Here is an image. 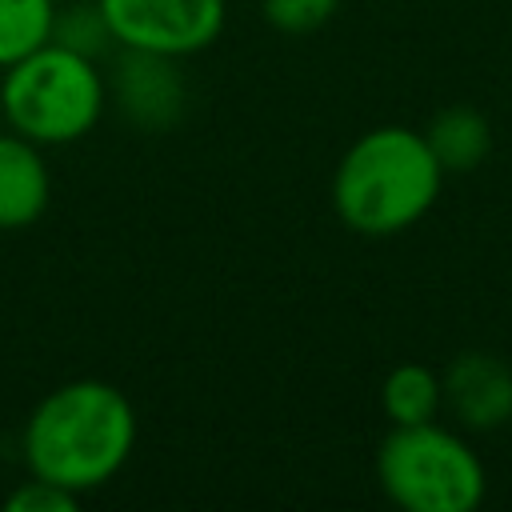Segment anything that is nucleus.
I'll use <instances>...</instances> for the list:
<instances>
[{
  "label": "nucleus",
  "mask_w": 512,
  "mask_h": 512,
  "mask_svg": "<svg viewBox=\"0 0 512 512\" xmlns=\"http://www.w3.org/2000/svg\"><path fill=\"white\" fill-rule=\"evenodd\" d=\"M136 444V408L108 380H72L48 392L24 428V460L76 496L108 484Z\"/></svg>",
  "instance_id": "f257e3e1"
},
{
  "label": "nucleus",
  "mask_w": 512,
  "mask_h": 512,
  "mask_svg": "<svg viewBox=\"0 0 512 512\" xmlns=\"http://www.w3.org/2000/svg\"><path fill=\"white\" fill-rule=\"evenodd\" d=\"M56 0H0V68L48 44Z\"/></svg>",
  "instance_id": "9b49d317"
},
{
  "label": "nucleus",
  "mask_w": 512,
  "mask_h": 512,
  "mask_svg": "<svg viewBox=\"0 0 512 512\" xmlns=\"http://www.w3.org/2000/svg\"><path fill=\"white\" fill-rule=\"evenodd\" d=\"M424 140L444 172H472L492 152V124L484 112H476L468 104H452L428 120Z\"/></svg>",
  "instance_id": "1a4fd4ad"
},
{
  "label": "nucleus",
  "mask_w": 512,
  "mask_h": 512,
  "mask_svg": "<svg viewBox=\"0 0 512 512\" xmlns=\"http://www.w3.org/2000/svg\"><path fill=\"white\" fill-rule=\"evenodd\" d=\"M104 92L144 132H164L184 112V76L176 68V56L124 48L112 64V80Z\"/></svg>",
  "instance_id": "423d86ee"
},
{
  "label": "nucleus",
  "mask_w": 512,
  "mask_h": 512,
  "mask_svg": "<svg viewBox=\"0 0 512 512\" xmlns=\"http://www.w3.org/2000/svg\"><path fill=\"white\" fill-rule=\"evenodd\" d=\"M104 80L96 60L60 44H40L4 68L0 108L12 132L32 144H72L88 136L104 112Z\"/></svg>",
  "instance_id": "7ed1b4c3"
},
{
  "label": "nucleus",
  "mask_w": 512,
  "mask_h": 512,
  "mask_svg": "<svg viewBox=\"0 0 512 512\" xmlns=\"http://www.w3.org/2000/svg\"><path fill=\"white\" fill-rule=\"evenodd\" d=\"M444 408L468 432L512 424V368L492 352H460L444 372Z\"/></svg>",
  "instance_id": "0eeeda50"
},
{
  "label": "nucleus",
  "mask_w": 512,
  "mask_h": 512,
  "mask_svg": "<svg viewBox=\"0 0 512 512\" xmlns=\"http://www.w3.org/2000/svg\"><path fill=\"white\" fill-rule=\"evenodd\" d=\"M4 504H8V512H76L80 496L60 488V484H52V480H44V476H32Z\"/></svg>",
  "instance_id": "4468645a"
},
{
  "label": "nucleus",
  "mask_w": 512,
  "mask_h": 512,
  "mask_svg": "<svg viewBox=\"0 0 512 512\" xmlns=\"http://www.w3.org/2000/svg\"><path fill=\"white\" fill-rule=\"evenodd\" d=\"M52 196V176L32 144L20 132H0V232L28 228L44 216Z\"/></svg>",
  "instance_id": "6e6552de"
},
{
  "label": "nucleus",
  "mask_w": 512,
  "mask_h": 512,
  "mask_svg": "<svg viewBox=\"0 0 512 512\" xmlns=\"http://www.w3.org/2000/svg\"><path fill=\"white\" fill-rule=\"evenodd\" d=\"M112 40L160 56H192L224 32V0H100Z\"/></svg>",
  "instance_id": "39448f33"
},
{
  "label": "nucleus",
  "mask_w": 512,
  "mask_h": 512,
  "mask_svg": "<svg viewBox=\"0 0 512 512\" xmlns=\"http://www.w3.org/2000/svg\"><path fill=\"white\" fill-rule=\"evenodd\" d=\"M48 40L76 56H88V60H96L100 52H108V44H116L100 0H64V8L52 12Z\"/></svg>",
  "instance_id": "f8f14e48"
},
{
  "label": "nucleus",
  "mask_w": 512,
  "mask_h": 512,
  "mask_svg": "<svg viewBox=\"0 0 512 512\" xmlns=\"http://www.w3.org/2000/svg\"><path fill=\"white\" fill-rule=\"evenodd\" d=\"M376 480L408 512H472L488 492L480 456L436 420L392 424L376 452Z\"/></svg>",
  "instance_id": "20e7f679"
},
{
  "label": "nucleus",
  "mask_w": 512,
  "mask_h": 512,
  "mask_svg": "<svg viewBox=\"0 0 512 512\" xmlns=\"http://www.w3.org/2000/svg\"><path fill=\"white\" fill-rule=\"evenodd\" d=\"M340 0H264V20L284 36L320 32L336 16Z\"/></svg>",
  "instance_id": "ddd939ff"
},
{
  "label": "nucleus",
  "mask_w": 512,
  "mask_h": 512,
  "mask_svg": "<svg viewBox=\"0 0 512 512\" xmlns=\"http://www.w3.org/2000/svg\"><path fill=\"white\" fill-rule=\"evenodd\" d=\"M444 184L424 132L404 124L368 128L336 164L332 208L360 236H396L424 220Z\"/></svg>",
  "instance_id": "f03ea898"
},
{
  "label": "nucleus",
  "mask_w": 512,
  "mask_h": 512,
  "mask_svg": "<svg viewBox=\"0 0 512 512\" xmlns=\"http://www.w3.org/2000/svg\"><path fill=\"white\" fill-rule=\"evenodd\" d=\"M380 408L392 424H428L444 408L440 372L428 364H396L380 384Z\"/></svg>",
  "instance_id": "9d476101"
},
{
  "label": "nucleus",
  "mask_w": 512,
  "mask_h": 512,
  "mask_svg": "<svg viewBox=\"0 0 512 512\" xmlns=\"http://www.w3.org/2000/svg\"><path fill=\"white\" fill-rule=\"evenodd\" d=\"M56 4H64V0H56Z\"/></svg>",
  "instance_id": "2eb2a0df"
}]
</instances>
